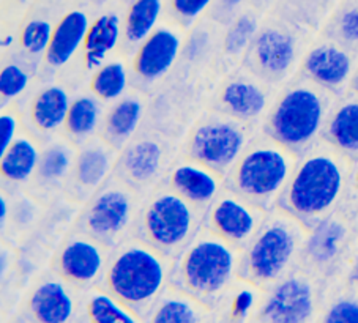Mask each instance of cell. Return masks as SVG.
I'll return each mask as SVG.
<instances>
[{"label":"cell","mask_w":358,"mask_h":323,"mask_svg":"<svg viewBox=\"0 0 358 323\" xmlns=\"http://www.w3.org/2000/svg\"><path fill=\"white\" fill-rule=\"evenodd\" d=\"M352 161L320 139L300 155L291 182L276 208L286 211L311 231L341 207L348 191Z\"/></svg>","instance_id":"cell-1"},{"label":"cell","mask_w":358,"mask_h":323,"mask_svg":"<svg viewBox=\"0 0 358 323\" xmlns=\"http://www.w3.org/2000/svg\"><path fill=\"white\" fill-rule=\"evenodd\" d=\"M242 251L203 229L171 266L169 287L213 309L238 279Z\"/></svg>","instance_id":"cell-2"},{"label":"cell","mask_w":358,"mask_h":323,"mask_svg":"<svg viewBox=\"0 0 358 323\" xmlns=\"http://www.w3.org/2000/svg\"><path fill=\"white\" fill-rule=\"evenodd\" d=\"M336 103V95L300 76L278 93L264 122V134L300 157L322 139Z\"/></svg>","instance_id":"cell-3"},{"label":"cell","mask_w":358,"mask_h":323,"mask_svg":"<svg viewBox=\"0 0 358 323\" xmlns=\"http://www.w3.org/2000/svg\"><path fill=\"white\" fill-rule=\"evenodd\" d=\"M308 231L280 208L270 210L240 259L238 279L261 289L281 281L299 266Z\"/></svg>","instance_id":"cell-4"},{"label":"cell","mask_w":358,"mask_h":323,"mask_svg":"<svg viewBox=\"0 0 358 323\" xmlns=\"http://www.w3.org/2000/svg\"><path fill=\"white\" fill-rule=\"evenodd\" d=\"M171 259L142 243L128 240L117 247L104 271L103 287L142 319L169 287Z\"/></svg>","instance_id":"cell-5"},{"label":"cell","mask_w":358,"mask_h":323,"mask_svg":"<svg viewBox=\"0 0 358 323\" xmlns=\"http://www.w3.org/2000/svg\"><path fill=\"white\" fill-rule=\"evenodd\" d=\"M299 158L297 153L262 134L226 175V189L265 211L273 210L291 182Z\"/></svg>","instance_id":"cell-6"},{"label":"cell","mask_w":358,"mask_h":323,"mask_svg":"<svg viewBox=\"0 0 358 323\" xmlns=\"http://www.w3.org/2000/svg\"><path fill=\"white\" fill-rule=\"evenodd\" d=\"M199 211L169 186L159 188L142 205L136 235L163 256L176 259L199 234Z\"/></svg>","instance_id":"cell-7"},{"label":"cell","mask_w":358,"mask_h":323,"mask_svg":"<svg viewBox=\"0 0 358 323\" xmlns=\"http://www.w3.org/2000/svg\"><path fill=\"white\" fill-rule=\"evenodd\" d=\"M142 205L138 191L119 177L109 178L85 205L79 232L100 241L108 250L120 247L136 231Z\"/></svg>","instance_id":"cell-8"},{"label":"cell","mask_w":358,"mask_h":323,"mask_svg":"<svg viewBox=\"0 0 358 323\" xmlns=\"http://www.w3.org/2000/svg\"><path fill=\"white\" fill-rule=\"evenodd\" d=\"M327 282L301 268L264 289L262 301L251 323H317Z\"/></svg>","instance_id":"cell-9"},{"label":"cell","mask_w":358,"mask_h":323,"mask_svg":"<svg viewBox=\"0 0 358 323\" xmlns=\"http://www.w3.org/2000/svg\"><path fill=\"white\" fill-rule=\"evenodd\" d=\"M251 125L224 113L210 114L194 128L188 144V158L227 175L255 141Z\"/></svg>","instance_id":"cell-10"},{"label":"cell","mask_w":358,"mask_h":323,"mask_svg":"<svg viewBox=\"0 0 358 323\" xmlns=\"http://www.w3.org/2000/svg\"><path fill=\"white\" fill-rule=\"evenodd\" d=\"M357 232L358 216L355 218L338 208L329 218L308 231L299 268L324 279L325 282L331 281L343 266Z\"/></svg>","instance_id":"cell-11"},{"label":"cell","mask_w":358,"mask_h":323,"mask_svg":"<svg viewBox=\"0 0 358 323\" xmlns=\"http://www.w3.org/2000/svg\"><path fill=\"white\" fill-rule=\"evenodd\" d=\"M245 60L250 73L270 85H280L297 71V38L289 30L265 27L259 30Z\"/></svg>","instance_id":"cell-12"},{"label":"cell","mask_w":358,"mask_h":323,"mask_svg":"<svg viewBox=\"0 0 358 323\" xmlns=\"http://www.w3.org/2000/svg\"><path fill=\"white\" fill-rule=\"evenodd\" d=\"M267 213L236 192L224 189L207 208L206 229L243 252L261 229Z\"/></svg>","instance_id":"cell-13"},{"label":"cell","mask_w":358,"mask_h":323,"mask_svg":"<svg viewBox=\"0 0 358 323\" xmlns=\"http://www.w3.org/2000/svg\"><path fill=\"white\" fill-rule=\"evenodd\" d=\"M358 62L339 43H320L311 48L301 60V73L338 98L352 89Z\"/></svg>","instance_id":"cell-14"},{"label":"cell","mask_w":358,"mask_h":323,"mask_svg":"<svg viewBox=\"0 0 358 323\" xmlns=\"http://www.w3.org/2000/svg\"><path fill=\"white\" fill-rule=\"evenodd\" d=\"M117 161V150L103 138L85 141L78 150L75 167L66 185L68 194L73 201L89 202L108 182Z\"/></svg>","instance_id":"cell-15"},{"label":"cell","mask_w":358,"mask_h":323,"mask_svg":"<svg viewBox=\"0 0 358 323\" xmlns=\"http://www.w3.org/2000/svg\"><path fill=\"white\" fill-rule=\"evenodd\" d=\"M108 247L83 232L71 235L57 254V273L76 287L95 284L108 268Z\"/></svg>","instance_id":"cell-16"},{"label":"cell","mask_w":358,"mask_h":323,"mask_svg":"<svg viewBox=\"0 0 358 323\" xmlns=\"http://www.w3.org/2000/svg\"><path fill=\"white\" fill-rule=\"evenodd\" d=\"M271 87L245 68L227 80L220 92L218 99L223 113L248 125L262 117L267 119L276 99H271Z\"/></svg>","instance_id":"cell-17"},{"label":"cell","mask_w":358,"mask_h":323,"mask_svg":"<svg viewBox=\"0 0 358 323\" xmlns=\"http://www.w3.org/2000/svg\"><path fill=\"white\" fill-rule=\"evenodd\" d=\"M166 166V147L157 136H141L122 150L115 169L122 182L133 189H144L157 182Z\"/></svg>","instance_id":"cell-18"},{"label":"cell","mask_w":358,"mask_h":323,"mask_svg":"<svg viewBox=\"0 0 358 323\" xmlns=\"http://www.w3.org/2000/svg\"><path fill=\"white\" fill-rule=\"evenodd\" d=\"M79 304L81 300L71 284L60 278H46L35 285L22 314L35 323H76Z\"/></svg>","instance_id":"cell-19"},{"label":"cell","mask_w":358,"mask_h":323,"mask_svg":"<svg viewBox=\"0 0 358 323\" xmlns=\"http://www.w3.org/2000/svg\"><path fill=\"white\" fill-rule=\"evenodd\" d=\"M223 185V175L191 158L178 161L168 173L169 188L201 210L217 201Z\"/></svg>","instance_id":"cell-20"},{"label":"cell","mask_w":358,"mask_h":323,"mask_svg":"<svg viewBox=\"0 0 358 323\" xmlns=\"http://www.w3.org/2000/svg\"><path fill=\"white\" fill-rule=\"evenodd\" d=\"M180 48L182 40L174 30L157 29L136 51L133 59L134 74L144 82H155L162 79L174 66Z\"/></svg>","instance_id":"cell-21"},{"label":"cell","mask_w":358,"mask_h":323,"mask_svg":"<svg viewBox=\"0 0 358 323\" xmlns=\"http://www.w3.org/2000/svg\"><path fill=\"white\" fill-rule=\"evenodd\" d=\"M322 139L350 161L358 157V93L355 90L350 89L338 98Z\"/></svg>","instance_id":"cell-22"},{"label":"cell","mask_w":358,"mask_h":323,"mask_svg":"<svg viewBox=\"0 0 358 323\" xmlns=\"http://www.w3.org/2000/svg\"><path fill=\"white\" fill-rule=\"evenodd\" d=\"M212 309L196 298L168 287L153 304L144 323H210Z\"/></svg>","instance_id":"cell-23"},{"label":"cell","mask_w":358,"mask_h":323,"mask_svg":"<svg viewBox=\"0 0 358 323\" xmlns=\"http://www.w3.org/2000/svg\"><path fill=\"white\" fill-rule=\"evenodd\" d=\"M89 27V17L84 11L73 10L66 13L54 27L51 45L45 54L46 64L52 68L65 66L75 57L79 48L84 46Z\"/></svg>","instance_id":"cell-24"},{"label":"cell","mask_w":358,"mask_h":323,"mask_svg":"<svg viewBox=\"0 0 358 323\" xmlns=\"http://www.w3.org/2000/svg\"><path fill=\"white\" fill-rule=\"evenodd\" d=\"M78 150L70 142L54 141L45 150H41L38 169L35 173V185L43 192H54L66 188L68 180L75 167Z\"/></svg>","instance_id":"cell-25"},{"label":"cell","mask_w":358,"mask_h":323,"mask_svg":"<svg viewBox=\"0 0 358 323\" xmlns=\"http://www.w3.org/2000/svg\"><path fill=\"white\" fill-rule=\"evenodd\" d=\"M76 323H144V319L108 290L96 287L81 300Z\"/></svg>","instance_id":"cell-26"},{"label":"cell","mask_w":358,"mask_h":323,"mask_svg":"<svg viewBox=\"0 0 358 323\" xmlns=\"http://www.w3.org/2000/svg\"><path fill=\"white\" fill-rule=\"evenodd\" d=\"M144 103L139 96H125L117 101L104 119L103 139L115 150L127 145L141 125Z\"/></svg>","instance_id":"cell-27"},{"label":"cell","mask_w":358,"mask_h":323,"mask_svg":"<svg viewBox=\"0 0 358 323\" xmlns=\"http://www.w3.org/2000/svg\"><path fill=\"white\" fill-rule=\"evenodd\" d=\"M120 35V20L114 13L101 15L94 22H90L89 32L84 41L85 68L95 71L101 68L108 54L113 52L119 45Z\"/></svg>","instance_id":"cell-28"},{"label":"cell","mask_w":358,"mask_h":323,"mask_svg":"<svg viewBox=\"0 0 358 323\" xmlns=\"http://www.w3.org/2000/svg\"><path fill=\"white\" fill-rule=\"evenodd\" d=\"M71 99L62 85H49L35 96L30 106V120L43 133H52L65 127Z\"/></svg>","instance_id":"cell-29"},{"label":"cell","mask_w":358,"mask_h":323,"mask_svg":"<svg viewBox=\"0 0 358 323\" xmlns=\"http://www.w3.org/2000/svg\"><path fill=\"white\" fill-rule=\"evenodd\" d=\"M41 150L29 136H20L7 152L0 155L2 178L10 183H26L38 169Z\"/></svg>","instance_id":"cell-30"},{"label":"cell","mask_w":358,"mask_h":323,"mask_svg":"<svg viewBox=\"0 0 358 323\" xmlns=\"http://www.w3.org/2000/svg\"><path fill=\"white\" fill-rule=\"evenodd\" d=\"M317 323H358V290L343 282H327Z\"/></svg>","instance_id":"cell-31"},{"label":"cell","mask_w":358,"mask_h":323,"mask_svg":"<svg viewBox=\"0 0 358 323\" xmlns=\"http://www.w3.org/2000/svg\"><path fill=\"white\" fill-rule=\"evenodd\" d=\"M163 11L162 0H134L125 20V36L131 45H141L155 32Z\"/></svg>","instance_id":"cell-32"},{"label":"cell","mask_w":358,"mask_h":323,"mask_svg":"<svg viewBox=\"0 0 358 323\" xmlns=\"http://www.w3.org/2000/svg\"><path fill=\"white\" fill-rule=\"evenodd\" d=\"M101 120V106L95 96H78L73 99L65 122V131L73 139L89 141Z\"/></svg>","instance_id":"cell-33"},{"label":"cell","mask_w":358,"mask_h":323,"mask_svg":"<svg viewBox=\"0 0 358 323\" xmlns=\"http://www.w3.org/2000/svg\"><path fill=\"white\" fill-rule=\"evenodd\" d=\"M128 87V70L122 60L104 64L94 73L90 80V90L101 101H115Z\"/></svg>","instance_id":"cell-34"},{"label":"cell","mask_w":358,"mask_h":323,"mask_svg":"<svg viewBox=\"0 0 358 323\" xmlns=\"http://www.w3.org/2000/svg\"><path fill=\"white\" fill-rule=\"evenodd\" d=\"M259 34L257 20L252 15H242L234 21L224 38V51L232 57L248 52Z\"/></svg>","instance_id":"cell-35"},{"label":"cell","mask_w":358,"mask_h":323,"mask_svg":"<svg viewBox=\"0 0 358 323\" xmlns=\"http://www.w3.org/2000/svg\"><path fill=\"white\" fill-rule=\"evenodd\" d=\"M54 27L45 20H34L21 32V46L30 55L46 54L51 45Z\"/></svg>","instance_id":"cell-36"},{"label":"cell","mask_w":358,"mask_h":323,"mask_svg":"<svg viewBox=\"0 0 358 323\" xmlns=\"http://www.w3.org/2000/svg\"><path fill=\"white\" fill-rule=\"evenodd\" d=\"M30 82L29 73L21 65L8 64L0 71V95L2 103L7 104L13 101L15 98L21 96V93L26 92Z\"/></svg>","instance_id":"cell-37"},{"label":"cell","mask_w":358,"mask_h":323,"mask_svg":"<svg viewBox=\"0 0 358 323\" xmlns=\"http://www.w3.org/2000/svg\"><path fill=\"white\" fill-rule=\"evenodd\" d=\"M338 35L349 51L358 48V8H349L339 16Z\"/></svg>","instance_id":"cell-38"},{"label":"cell","mask_w":358,"mask_h":323,"mask_svg":"<svg viewBox=\"0 0 358 323\" xmlns=\"http://www.w3.org/2000/svg\"><path fill=\"white\" fill-rule=\"evenodd\" d=\"M331 281L343 282L349 287L358 290V232L355 235L354 243H352L348 256L344 259V264L339 268L338 275ZM330 282V281H329Z\"/></svg>","instance_id":"cell-39"},{"label":"cell","mask_w":358,"mask_h":323,"mask_svg":"<svg viewBox=\"0 0 358 323\" xmlns=\"http://www.w3.org/2000/svg\"><path fill=\"white\" fill-rule=\"evenodd\" d=\"M20 117L15 110H3L0 114V155H3L13 145V142L20 138Z\"/></svg>","instance_id":"cell-40"},{"label":"cell","mask_w":358,"mask_h":323,"mask_svg":"<svg viewBox=\"0 0 358 323\" xmlns=\"http://www.w3.org/2000/svg\"><path fill=\"white\" fill-rule=\"evenodd\" d=\"M339 208L355 218L358 216V157L352 159L348 191H345L343 205Z\"/></svg>","instance_id":"cell-41"},{"label":"cell","mask_w":358,"mask_h":323,"mask_svg":"<svg viewBox=\"0 0 358 323\" xmlns=\"http://www.w3.org/2000/svg\"><path fill=\"white\" fill-rule=\"evenodd\" d=\"M172 8L183 20H196L206 10L212 0H171Z\"/></svg>","instance_id":"cell-42"},{"label":"cell","mask_w":358,"mask_h":323,"mask_svg":"<svg viewBox=\"0 0 358 323\" xmlns=\"http://www.w3.org/2000/svg\"><path fill=\"white\" fill-rule=\"evenodd\" d=\"M11 216V205L7 196L2 194L0 196V224H2V229L5 231V227L8 224V220Z\"/></svg>","instance_id":"cell-43"},{"label":"cell","mask_w":358,"mask_h":323,"mask_svg":"<svg viewBox=\"0 0 358 323\" xmlns=\"http://www.w3.org/2000/svg\"><path fill=\"white\" fill-rule=\"evenodd\" d=\"M11 262H13V259H11L10 251H7L3 247V250H2V278L3 279L7 278V265L11 266Z\"/></svg>","instance_id":"cell-44"},{"label":"cell","mask_w":358,"mask_h":323,"mask_svg":"<svg viewBox=\"0 0 358 323\" xmlns=\"http://www.w3.org/2000/svg\"><path fill=\"white\" fill-rule=\"evenodd\" d=\"M3 323H35L26 317L24 314H15L11 319H8V322H3Z\"/></svg>","instance_id":"cell-45"},{"label":"cell","mask_w":358,"mask_h":323,"mask_svg":"<svg viewBox=\"0 0 358 323\" xmlns=\"http://www.w3.org/2000/svg\"><path fill=\"white\" fill-rule=\"evenodd\" d=\"M352 90H355L358 93V66H357V71L354 76V82H352Z\"/></svg>","instance_id":"cell-46"},{"label":"cell","mask_w":358,"mask_h":323,"mask_svg":"<svg viewBox=\"0 0 358 323\" xmlns=\"http://www.w3.org/2000/svg\"><path fill=\"white\" fill-rule=\"evenodd\" d=\"M11 41H13V36H8V38H5V40L2 41V48H7V45L10 46Z\"/></svg>","instance_id":"cell-47"},{"label":"cell","mask_w":358,"mask_h":323,"mask_svg":"<svg viewBox=\"0 0 358 323\" xmlns=\"http://www.w3.org/2000/svg\"><path fill=\"white\" fill-rule=\"evenodd\" d=\"M224 2L229 3V5H237V3L242 2V0H224Z\"/></svg>","instance_id":"cell-48"},{"label":"cell","mask_w":358,"mask_h":323,"mask_svg":"<svg viewBox=\"0 0 358 323\" xmlns=\"http://www.w3.org/2000/svg\"><path fill=\"white\" fill-rule=\"evenodd\" d=\"M94 2H98V3H103V2H106V0H94Z\"/></svg>","instance_id":"cell-49"}]
</instances>
